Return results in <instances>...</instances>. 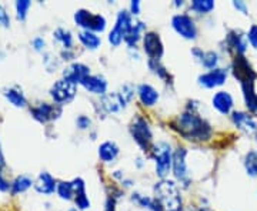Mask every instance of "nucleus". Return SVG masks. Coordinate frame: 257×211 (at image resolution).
Segmentation results:
<instances>
[{"mask_svg":"<svg viewBox=\"0 0 257 211\" xmlns=\"http://www.w3.org/2000/svg\"><path fill=\"white\" fill-rule=\"evenodd\" d=\"M172 126L176 131H179L187 140L206 141L211 136L210 124L193 111H184L182 114H179L173 120Z\"/></svg>","mask_w":257,"mask_h":211,"instance_id":"1","label":"nucleus"},{"mask_svg":"<svg viewBox=\"0 0 257 211\" xmlns=\"http://www.w3.org/2000/svg\"><path fill=\"white\" fill-rule=\"evenodd\" d=\"M155 197L162 210L180 211L182 208V197L175 181L172 180H160L155 185Z\"/></svg>","mask_w":257,"mask_h":211,"instance_id":"2","label":"nucleus"},{"mask_svg":"<svg viewBox=\"0 0 257 211\" xmlns=\"http://www.w3.org/2000/svg\"><path fill=\"white\" fill-rule=\"evenodd\" d=\"M153 158L156 161V174L163 180L166 175L169 174L172 165H173V154L172 148L165 141H159L157 144L153 146Z\"/></svg>","mask_w":257,"mask_h":211,"instance_id":"3","label":"nucleus"},{"mask_svg":"<svg viewBox=\"0 0 257 211\" xmlns=\"http://www.w3.org/2000/svg\"><path fill=\"white\" fill-rule=\"evenodd\" d=\"M74 20L80 28L93 33H101L106 29V19L101 15H94L86 9L77 10L74 15Z\"/></svg>","mask_w":257,"mask_h":211,"instance_id":"4","label":"nucleus"},{"mask_svg":"<svg viewBox=\"0 0 257 211\" xmlns=\"http://www.w3.org/2000/svg\"><path fill=\"white\" fill-rule=\"evenodd\" d=\"M133 28V20L132 16L128 15L127 12L121 10L117 15L116 19V25L114 28L109 33V42H110L113 46H119L120 43L124 40V37L130 32V29Z\"/></svg>","mask_w":257,"mask_h":211,"instance_id":"5","label":"nucleus"},{"mask_svg":"<svg viewBox=\"0 0 257 211\" xmlns=\"http://www.w3.org/2000/svg\"><path fill=\"white\" fill-rule=\"evenodd\" d=\"M132 134H133V138L136 140L139 146L142 147L143 150H149L150 148V144H152V130H150V126L147 123L146 120L143 117H138V119L133 121L132 124Z\"/></svg>","mask_w":257,"mask_h":211,"instance_id":"6","label":"nucleus"},{"mask_svg":"<svg viewBox=\"0 0 257 211\" xmlns=\"http://www.w3.org/2000/svg\"><path fill=\"white\" fill-rule=\"evenodd\" d=\"M172 26L176 30V33L180 35L183 39L193 40L197 36V28L194 25V20L189 15H176L172 19Z\"/></svg>","mask_w":257,"mask_h":211,"instance_id":"7","label":"nucleus"},{"mask_svg":"<svg viewBox=\"0 0 257 211\" xmlns=\"http://www.w3.org/2000/svg\"><path fill=\"white\" fill-rule=\"evenodd\" d=\"M50 96L57 103H67L76 96V84L67 80H57L50 89Z\"/></svg>","mask_w":257,"mask_h":211,"instance_id":"8","label":"nucleus"},{"mask_svg":"<svg viewBox=\"0 0 257 211\" xmlns=\"http://www.w3.org/2000/svg\"><path fill=\"white\" fill-rule=\"evenodd\" d=\"M143 47L152 60H159L163 56V43L160 36L155 32H149L143 37Z\"/></svg>","mask_w":257,"mask_h":211,"instance_id":"9","label":"nucleus"},{"mask_svg":"<svg viewBox=\"0 0 257 211\" xmlns=\"http://www.w3.org/2000/svg\"><path fill=\"white\" fill-rule=\"evenodd\" d=\"M226 79H227V72L224 69H214V70L202 74L199 77V84L206 89H214V87L224 84Z\"/></svg>","mask_w":257,"mask_h":211,"instance_id":"10","label":"nucleus"},{"mask_svg":"<svg viewBox=\"0 0 257 211\" xmlns=\"http://www.w3.org/2000/svg\"><path fill=\"white\" fill-rule=\"evenodd\" d=\"M89 76H90V69L83 63H73L63 72L64 80L74 83V84H77V83L82 84L83 80Z\"/></svg>","mask_w":257,"mask_h":211,"instance_id":"11","label":"nucleus"},{"mask_svg":"<svg viewBox=\"0 0 257 211\" xmlns=\"http://www.w3.org/2000/svg\"><path fill=\"white\" fill-rule=\"evenodd\" d=\"M186 148L179 147L173 154V173H175L176 178L180 181H186L187 180V164H186Z\"/></svg>","mask_w":257,"mask_h":211,"instance_id":"12","label":"nucleus"},{"mask_svg":"<svg viewBox=\"0 0 257 211\" xmlns=\"http://www.w3.org/2000/svg\"><path fill=\"white\" fill-rule=\"evenodd\" d=\"M82 86L87 92L93 93V94L104 96L106 89H107V82H106V79L103 76H100V74H90L89 77H86L83 80Z\"/></svg>","mask_w":257,"mask_h":211,"instance_id":"13","label":"nucleus"},{"mask_svg":"<svg viewBox=\"0 0 257 211\" xmlns=\"http://www.w3.org/2000/svg\"><path fill=\"white\" fill-rule=\"evenodd\" d=\"M101 107L107 113H117V111L123 110L126 107V101L123 100V97L119 93H109V94L103 96Z\"/></svg>","mask_w":257,"mask_h":211,"instance_id":"14","label":"nucleus"},{"mask_svg":"<svg viewBox=\"0 0 257 211\" xmlns=\"http://www.w3.org/2000/svg\"><path fill=\"white\" fill-rule=\"evenodd\" d=\"M233 121H234V124L240 130H243L244 133H247L250 136L257 133L256 121L251 119V117H248L247 114H244V113H240V111L233 113Z\"/></svg>","mask_w":257,"mask_h":211,"instance_id":"15","label":"nucleus"},{"mask_svg":"<svg viewBox=\"0 0 257 211\" xmlns=\"http://www.w3.org/2000/svg\"><path fill=\"white\" fill-rule=\"evenodd\" d=\"M213 107L221 114H227L233 107V97L227 92H217L213 96Z\"/></svg>","mask_w":257,"mask_h":211,"instance_id":"16","label":"nucleus"},{"mask_svg":"<svg viewBox=\"0 0 257 211\" xmlns=\"http://www.w3.org/2000/svg\"><path fill=\"white\" fill-rule=\"evenodd\" d=\"M60 111L62 110L59 107H55V106H50L47 103H43L39 107L33 109V116L39 121H47V120L56 119L60 114Z\"/></svg>","mask_w":257,"mask_h":211,"instance_id":"17","label":"nucleus"},{"mask_svg":"<svg viewBox=\"0 0 257 211\" xmlns=\"http://www.w3.org/2000/svg\"><path fill=\"white\" fill-rule=\"evenodd\" d=\"M35 188L39 193L52 194L55 190H57V185H56L55 178L49 173H42L35 181Z\"/></svg>","mask_w":257,"mask_h":211,"instance_id":"18","label":"nucleus"},{"mask_svg":"<svg viewBox=\"0 0 257 211\" xmlns=\"http://www.w3.org/2000/svg\"><path fill=\"white\" fill-rule=\"evenodd\" d=\"M139 97H140V101L145 104V106H155L159 100V92L153 86L150 84H142L139 87Z\"/></svg>","mask_w":257,"mask_h":211,"instance_id":"19","label":"nucleus"},{"mask_svg":"<svg viewBox=\"0 0 257 211\" xmlns=\"http://www.w3.org/2000/svg\"><path fill=\"white\" fill-rule=\"evenodd\" d=\"M241 87H243V94H244V100H246L248 110L257 111V94L254 93L253 79L241 82Z\"/></svg>","mask_w":257,"mask_h":211,"instance_id":"20","label":"nucleus"},{"mask_svg":"<svg viewBox=\"0 0 257 211\" xmlns=\"http://www.w3.org/2000/svg\"><path fill=\"white\" fill-rule=\"evenodd\" d=\"M119 154V147L114 141H104L99 147V156L104 163H110Z\"/></svg>","mask_w":257,"mask_h":211,"instance_id":"21","label":"nucleus"},{"mask_svg":"<svg viewBox=\"0 0 257 211\" xmlns=\"http://www.w3.org/2000/svg\"><path fill=\"white\" fill-rule=\"evenodd\" d=\"M79 40L82 42L83 46L90 49V50H96L101 45L100 37L93 32H89V30H82L79 33Z\"/></svg>","mask_w":257,"mask_h":211,"instance_id":"22","label":"nucleus"},{"mask_svg":"<svg viewBox=\"0 0 257 211\" xmlns=\"http://www.w3.org/2000/svg\"><path fill=\"white\" fill-rule=\"evenodd\" d=\"M229 43L233 49H236L237 53H244L246 52V36H243L240 32H231L229 35Z\"/></svg>","mask_w":257,"mask_h":211,"instance_id":"23","label":"nucleus"},{"mask_svg":"<svg viewBox=\"0 0 257 211\" xmlns=\"http://www.w3.org/2000/svg\"><path fill=\"white\" fill-rule=\"evenodd\" d=\"M5 96L16 107H23L26 104V99H25L23 93L18 90V89H6L5 90Z\"/></svg>","mask_w":257,"mask_h":211,"instance_id":"24","label":"nucleus"},{"mask_svg":"<svg viewBox=\"0 0 257 211\" xmlns=\"http://www.w3.org/2000/svg\"><path fill=\"white\" fill-rule=\"evenodd\" d=\"M143 23L142 22H136V23H133V28L130 29V32H128L126 37H124V42L127 43L128 46L133 47L136 46V43L139 42V39H140V32L143 30Z\"/></svg>","mask_w":257,"mask_h":211,"instance_id":"25","label":"nucleus"},{"mask_svg":"<svg viewBox=\"0 0 257 211\" xmlns=\"http://www.w3.org/2000/svg\"><path fill=\"white\" fill-rule=\"evenodd\" d=\"M32 184H33V181H32L30 177H28V175H19V177H16V180L13 181V184H12V191L13 193H23V191L28 190Z\"/></svg>","mask_w":257,"mask_h":211,"instance_id":"26","label":"nucleus"},{"mask_svg":"<svg viewBox=\"0 0 257 211\" xmlns=\"http://www.w3.org/2000/svg\"><path fill=\"white\" fill-rule=\"evenodd\" d=\"M244 167L248 175L257 177V153L256 151H248L244 158Z\"/></svg>","mask_w":257,"mask_h":211,"instance_id":"27","label":"nucleus"},{"mask_svg":"<svg viewBox=\"0 0 257 211\" xmlns=\"http://www.w3.org/2000/svg\"><path fill=\"white\" fill-rule=\"evenodd\" d=\"M192 9L197 13H209L214 9V2L213 0H193Z\"/></svg>","mask_w":257,"mask_h":211,"instance_id":"28","label":"nucleus"},{"mask_svg":"<svg viewBox=\"0 0 257 211\" xmlns=\"http://www.w3.org/2000/svg\"><path fill=\"white\" fill-rule=\"evenodd\" d=\"M55 39L59 40L66 49H69V47L72 46V43H73L72 33L69 30H66V29H57L55 32Z\"/></svg>","mask_w":257,"mask_h":211,"instance_id":"29","label":"nucleus"},{"mask_svg":"<svg viewBox=\"0 0 257 211\" xmlns=\"http://www.w3.org/2000/svg\"><path fill=\"white\" fill-rule=\"evenodd\" d=\"M57 193H59V195H60L63 200H70L72 195L74 194L73 185H72V183L63 181V183H60L57 185Z\"/></svg>","mask_w":257,"mask_h":211,"instance_id":"30","label":"nucleus"},{"mask_svg":"<svg viewBox=\"0 0 257 211\" xmlns=\"http://www.w3.org/2000/svg\"><path fill=\"white\" fill-rule=\"evenodd\" d=\"M217 62H219V56H217L216 52H207V53H204L202 59L203 66L207 67V69H214Z\"/></svg>","mask_w":257,"mask_h":211,"instance_id":"31","label":"nucleus"},{"mask_svg":"<svg viewBox=\"0 0 257 211\" xmlns=\"http://www.w3.org/2000/svg\"><path fill=\"white\" fill-rule=\"evenodd\" d=\"M29 8H30V2L29 0H19L16 3V10H18V18L20 20L26 18V13H28Z\"/></svg>","mask_w":257,"mask_h":211,"instance_id":"32","label":"nucleus"},{"mask_svg":"<svg viewBox=\"0 0 257 211\" xmlns=\"http://www.w3.org/2000/svg\"><path fill=\"white\" fill-rule=\"evenodd\" d=\"M76 205L80 208V210H87L89 207H90V200H89V197L86 195V193H80V194H76Z\"/></svg>","mask_w":257,"mask_h":211,"instance_id":"33","label":"nucleus"},{"mask_svg":"<svg viewBox=\"0 0 257 211\" xmlns=\"http://www.w3.org/2000/svg\"><path fill=\"white\" fill-rule=\"evenodd\" d=\"M120 96L123 97V100L130 101L133 99V94H135V89H133V86L132 84H123L121 87H120Z\"/></svg>","mask_w":257,"mask_h":211,"instance_id":"34","label":"nucleus"},{"mask_svg":"<svg viewBox=\"0 0 257 211\" xmlns=\"http://www.w3.org/2000/svg\"><path fill=\"white\" fill-rule=\"evenodd\" d=\"M248 42L251 43V46L257 49V26H253V28L250 29V32H248L247 35Z\"/></svg>","mask_w":257,"mask_h":211,"instance_id":"35","label":"nucleus"},{"mask_svg":"<svg viewBox=\"0 0 257 211\" xmlns=\"http://www.w3.org/2000/svg\"><path fill=\"white\" fill-rule=\"evenodd\" d=\"M76 123H77L79 129L84 130L90 126V123H92V121H90V119H89V117H86V116H80V117L77 119V121H76Z\"/></svg>","mask_w":257,"mask_h":211,"instance_id":"36","label":"nucleus"},{"mask_svg":"<svg viewBox=\"0 0 257 211\" xmlns=\"http://www.w3.org/2000/svg\"><path fill=\"white\" fill-rule=\"evenodd\" d=\"M0 23H2L3 26H9L10 23L9 15L6 13V10L3 9L2 6H0Z\"/></svg>","mask_w":257,"mask_h":211,"instance_id":"37","label":"nucleus"},{"mask_svg":"<svg viewBox=\"0 0 257 211\" xmlns=\"http://www.w3.org/2000/svg\"><path fill=\"white\" fill-rule=\"evenodd\" d=\"M130 12H132V15H139L140 13V2L139 0H133L130 3Z\"/></svg>","mask_w":257,"mask_h":211,"instance_id":"38","label":"nucleus"},{"mask_svg":"<svg viewBox=\"0 0 257 211\" xmlns=\"http://www.w3.org/2000/svg\"><path fill=\"white\" fill-rule=\"evenodd\" d=\"M233 5H234V8H236L237 10H241V12H243V15H247V8H246L244 2H234Z\"/></svg>","mask_w":257,"mask_h":211,"instance_id":"39","label":"nucleus"},{"mask_svg":"<svg viewBox=\"0 0 257 211\" xmlns=\"http://www.w3.org/2000/svg\"><path fill=\"white\" fill-rule=\"evenodd\" d=\"M33 46H35L36 50H40L42 47L45 46V40H43V39H40V37H37V39L33 40Z\"/></svg>","mask_w":257,"mask_h":211,"instance_id":"40","label":"nucleus"},{"mask_svg":"<svg viewBox=\"0 0 257 211\" xmlns=\"http://www.w3.org/2000/svg\"><path fill=\"white\" fill-rule=\"evenodd\" d=\"M9 190V183L0 174V191H8Z\"/></svg>","mask_w":257,"mask_h":211,"instance_id":"41","label":"nucleus"},{"mask_svg":"<svg viewBox=\"0 0 257 211\" xmlns=\"http://www.w3.org/2000/svg\"><path fill=\"white\" fill-rule=\"evenodd\" d=\"M5 164V157H3V153H2V148H0V165Z\"/></svg>","mask_w":257,"mask_h":211,"instance_id":"42","label":"nucleus"}]
</instances>
